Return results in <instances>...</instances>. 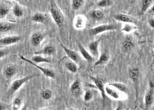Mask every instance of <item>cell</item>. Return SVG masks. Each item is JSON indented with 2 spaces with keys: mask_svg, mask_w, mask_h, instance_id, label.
<instances>
[{
  "mask_svg": "<svg viewBox=\"0 0 154 110\" xmlns=\"http://www.w3.org/2000/svg\"><path fill=\"white\" fill-rule=\"evenodd\" d=\"M137 29V27L136 26H135V25H133V24L125 23V25L122 27V29L120 30H121V31L125 33H129L134 31L135 30H136Z\"/></svg>",
  "mask_w": 154,
  "mask_h": 110,
  "instance_id": "28",
  "label": "cell"
},
{
  "mask_svg": "<svg viewBox=\"0 0 154 110\" xmlns=\"http://www.w3.org/2000/svg\"><path fill=\"white\" fill-rule=\"evenodd\" d=\"M8 53L6 52V51L3 50V49H0V59H2V58L5 57L6 55H7Z\"/></svg>",
  "mask_w": 154,
  "mask_h": 110,
  "instance_id": "37",
  "label": "cell"
},
{
  "mask_svg": "<svg viewBox=\"0 0 154 110\" xmlns=\"http://www.w3.org/2000/svg\"><path fill=\"white\" fill-rule=\"evenodd\" d=\"M90 78L91 79V80L92 81V82L94 84L95 86L96 87L97 89L100 91L101 97H102V99L104 101L106 97V93H105L104 81L102 80V79L97 77H95V76H90Z\"/></svg>",
  "mask_w": 154,
  "mask_h": 110,
  "instance_id": "5",
  "label": "cell"
},
{
  "mask_svg": "<svg viewBox=\"0 0 154 110\" xmlns=\"http://www.w3.org/2000/svg\"><path fill=\"white\" fill-rule=\"evenodd\" d=\"M21 36L19 35H13L5 36L0 39V45H10L17 43L21 41Z\"/></svg>",
  "mask_w": 154,
  "mask_h": 110,
  "instance_id": "13",
  "label": "cell"
},
{
  "mask_svg": "<svg viewBox=\"0 0 154 110\" xmlns=\"http://www.w3.org/2000/svg\"><path fill=\"white\" fill-rule=\"evenodd\" d=\"M20 57V59L21 60H23L25 61V62H28L29 64H30V65H32V66L36 67L37 68L39 69L40 71H41L45 76H47V77L50 78H54L55 77V72L52 70L49 69V68H44V67L40 66L37 65L36 63H34L33 62H32V61L31 60L27 59V58H26L24 56H22V55H21Z\"/></svg>",
  "mask_w": 154,
  "mask_h": 110,
  "instance_id": "4",
  "label": "cell"
},
{
  "mask_svg": "<svg viewBox=\"0 0 154 110\" xmlns=\"http://www.w3.org/2000/svg\"><path fill=\"white\" fill-rule=\"evenodd\" d=\"M115 20L119 22H122L124 23H131L133 25H137V21L135 19V18L131 17V15H129L125 13H117L113 16Z\"/></svg>",
  "mask_w": 154,
  "mask_h": 110,
  "instance_id": "6",
  "label": "cell"
},
{
  "mask_svg": "<svg viewBox=\"0 0 154 110\" xmlns=\"http://www.w3.org/2000/svg\"><path fill=\"white\" fill-rule=\"evenodd\" d=\"M147 12H148V13L150 14V15H153V13H154V6L153 5L151 6V7L149 8V10H147Z\"/></svg>",
  "mask_w": 154,
  "mask_h": 110,
  "instance_id": "38",
  "label": "cell"
},
{
  "mask_svg": "<svg viewBox=\"0 0 154 110\" xmlns=\"http://www.w3.org/2000/svg\"><path fill=\"white\" fill-rule=\"evenodd\" d=\"M14 27V25L10 23L0 22V32L5 33L11 30Z\"/></svg>",
  "mask_w": 154,
  "mask_h": 110,
  "instance_id": "30",
  "label": "cell"
},
{
  "mask_svg": "<svg viewBox=\"0 0 154 110\" xmlns=\"http://www.w3.org/2000/svg\"><path fill=\"white\" fill-rule=\"evenodd\" d=\"M12 11H13V14L14 15V16H15L16 17H21L24 13L23 9L21 8V6L18 4H15L14 6Z\"/></svg>",
  "mask_w": 154,
  "mask_h": 110,
  "instance_id": "29",
  "label": "cell"
},
{
  "mask_svg": "<svg viewBox=\"0 0 154 110\" xmlns=\"http://www.w3.org/2000/svg\"><path fill=\"white\" fill-rule=\"evenodd\" d=\"M70 91L73 96L76 97H79L82 95L83 88L82 82L79 79H76L73 82L70 86Z\"/></svg>",
  "mask_w": 154,
  "mask_h": 110,
  "instance_id": "8",
  "label": "cell"
},
{
  "mask_svg": "<svg viewBox=\"0 0 154 110\" xmlns=\"http://www.w3.org/2000/svg\"><path fill=\"white\" fill-rule=\"evenodd\" d=\"M59 42L61 45V47L63 48V51L65 52V53L66 54L67 57H68L71 60H72L73 62H75L78 64L80 60V56L79 54L78 53H76L75 51L70 49V48L66 47V46H65L62 42H61L60 40H59Z\"/></svg>",
  "mask_w": 154,
  "mask_h": 110,
  "instance_id": "7",
  "label": "cell"
},
{
  "mask_svg": "<svg viewBox=\"0 0 154 110\" xmlns=\"http://www.w3.org/2000/svg\"><path fill=\"white\" fill-rule=\"evenodd\" d=\"M38 76L39 74H33L30 76H25V77H23L20 79H17V80H14L10 85V88H9L8 92L10 94H13L15 93L16 91L19 90L21 88V87L23 85L25 84L26 82H27L30 80H32V79L33 78L37 77V76Z\"/></svg>",
  "mask_w": 154,
  "mask_h": 110,
  "instance_id": "2",
  "label": "cell"
},
{
  "mask_svg": "<svg viewBox=\"0 0 154 110\" xmlns=\"http://www.w3.org/2000/svg\"><path fill=\"white\" fill-rule=\"evenodd\" d=\"M53 96V93L50 90H45L42 93V97L44 100H50Z\"/></svg>",
  "mask_w": 154,
  "mask_h": 110,
  "instance_id": "35",
  "label": "cell"
},
{
  "mask_svg": "<svg viewBox=\"0 0 154 110\" xmlns=\"http://www.w3.org/2000/svg\"><path fill=\"white\" fill-rule=\"evenodd\" d=\"M16 73V68L14 66H8L4 70V75L8 79L11 78Z\"/></svg>",
  "mask_w": 154,
  "mask_h": 110,
  "instance_id": "26",
  "label": "cell"
},
{
  "mask_svg": "<svg viewBox=\"0 0 154 110\" xmlns=\"http://www.w3.org/2000/svg\"><path fill=\"white\" fill-rule=\"evenodd\" d=\"M5 108V106L3 104H2V103H0V109H4Z\"/></svg>",
  "mask_w": 154,
  "mask_h": 110,
  "instance_id": "40",
  "label": "cell"
},
{
  "mask_svg": "<svg viewBox=\"0 0 154 110\" xmlns=\"http://www.w3.org/2000/svg\"><path fill=\"white\" fill-rule=\"evenodd\" d=\"M56 53V49L53 45H47L42 50H39L38 52H35L36 54H42L45 55V56H52Z\"/></svg>",
  "mask_w": 154,
  "mask_h": 110,
  "instance_id": "17",
  "label": "cell"
},
{
  "mask_svg": "<svg viewBox=\"0 0 154 110\" xmlns=\"http://www.w3.org/2000/svg\"><path fill=\"white\" fill-rule=\"evenodd\" d=\"M153 93V88H149L148 90L146 91L144 97V104L146 109H149L153 105L154 100Z\"/></svg>",
  "mask_w": 154,
  "mask_h": 110,
  "instance_id": "12",
  "label": "cell"
},
{
  "mask_svg": "<svg viewBox=\"0 0 154 110\" xmlns=\"http://www.w3.org/2000/svg\"><path fill=\"white\" fill-rule=\"evenodd\" d=\"M108 84L116 88L120 93H123L125 94V95H129L128 88L127 87V85L122 83V82H110Z\"/></svg>",
  "mask_w": 154,
  "mask_h": 110,
  "instance_id": "19",
  "label": "cell"
},
{
  "mask_svg": "<svg viewBox=\"0 0 154 110\" xmlns=\"http://www.w3.org/2000/svg\"><path fill=\"white\" fill-rule=\"evenodd\" d=\"M65 67H66V70L72 74H76L78 72V65L76 62H73V61H67L65 63Z\"/></svg>",
  "mask_w": 154,
  "mask_h": 110,
  "instance_id": "22",
  "label": "cell"
},
{
  "mask_svg": "<svg viewBox=\"0 0 154 110\" xmlns=\"http://www.w3.org/2000/svg\"><path fill=\"white\" fill-rule=\"evenodd\" d=\"M14 1H20V0H14Z\"/></svg>",
  "mask_w": 154,
  "mask_h": 110,
  "instance_id": "41",
  "label": "cell"
},
{
  "mask_svg": "<svg viewBox=\"0 0 154 110\" xmlns=\"http://www.w3.org/2000/svg\"><path fill=\"white\" fill-rule=\"evenodd\" d=\"M118 29V27L113 24H103L96 27H92L89 30V34L90 36H96L101 33H106L107 31H112Z\"/></svg>",
  "mask_w": 154,
  "mask_h": 110,
  "instance_id": "3",
  "label": "cell"
},
{
  "mask_svg": "<svg viewBox=\"0 0 154 110\" xmlns=\"http://www.w3.org/2000/svg\"><path fill=\"white\" fill-rule=\"evenodd\" d=\"M23 104L22 99L20 97H16L13 101L12 103V109H20Z\"/></svg>",
  "mask_w": 154,
  "mask_h": 110,
  "instance_id": "31",
  "label": "cell"
},
{
  "mask_svg": "<svg viewBox=\"0 0 154 110\" xmlns=\"http://www.w3.org/2000/svg\"><path fill=\"white\" fill-rule=\"evenodd\" d=\"M109 59H110V56L108 51H105L100 54V58L98 59V60L96 61V62H95L94 66H99L103 65L108 62Z\"/></svg>",
  "mask_w": 154,
  "mask_h": 110,
  "instance_id": "18",
  "label": "cell"
},
{
  "mask_svg": "<svg viewBox=\"0 0 154 110\" xmlns=\"http://www.w3.org/2000/svg\"><path fill=\"white\" fill-rule=\"evenodd\" d=\"M31 60L36 64L39 63H51V60L48 59L47 57L43 56L42 54H35L34 56H33Z\"/></svg>",
  "mask_w": 154,
  "mask_h": 110,
  "instance_id": "21",
  "label": "cell"
},
{
  "mask_svg": "<svg viewBox=\"0 0 154 110\" xmlns=\"http://www.w3.org/2000/svg\"><path fill=\"white\" fill-rule=\"evenodd\" d=\"M10 11V9L5 5H0V17H5Z\"/></svg>",
  "mask_w": 154,
  "mask_h": 110,
  "instance_id": "33",
  "label": "cell"
},
{
  "mask_svg": "<svg viewBox=\"0 0 154 110\" xmlns=\"http://www.w3.org/2000/svg\"><path fill=\"white\" fill-rule=\"evenodd\" d=\"M45 37V35L43 34L42 33L36 32L33 33L32 36H31V42L33 47H37L41 45L43 41L44 40Z\"/></svg>",
  "mask_w": 154,
  "mask_h": 110,
  "instance_id": "16",
  "label": "cell"
},
{
  "mask_svg": "<svg viewBox=\"0 0 154 110\" xmlns=\"http://www.w3.org/2000/svg\"><path fill=\"white\" fill-rule=\"evenodd\" d=\"M78 46L79 48V51L81 56L84 58V59L85 60L88 62H92L94 61V57L92 56L86 48L83 46L80 42H78Z\"/></svg>",
  "mask_w": 154,
  "mask_h": 110,
  "instance_id": "14",
  "label": "cell"
},
{
  "mask_svg": "<svg viewBox=\"0 0 154 110\" xmlns=\"http://www.w3.org/2000/svg\"><path fill=\"white\" fill-rule=\"evenodd\" d=\"M147 22H148V25L152 29L154 28V19L153 17H149L148 18V20H147Z\"/></svg>",
  "mask_w": 154,
  "mask_h": 110,
  "instance_id": "36",
  "label": "cell"
},
{
  "mask_svg": "<svg viewBox=\"0 0 154 110\" xmlns=\"http://www.w3.org/2000/svg\"><path fill=\"white\" fill-rule=\"evenodd\" d=\"M149 88H153L154 87V85H153V81L152 80H150L149 82Z\"/></svg>",
  "mask_w": 154,
  "mask_h": 110,
  "instance_id": "39",
  "label": "cell"
},
{
  "mask_svg": "<svg viewBox=\"0 0 154 110\" xmlns=\"http://www.w3.org/2000/svg\"><path fill=\"white\" fill-rule=\"evenodd\" d=\"M85 4V0H72V8L73 10L78 11Z\"/></svg>",
  "mask_w": 154,
  "mask_h": 110,
  "instance_id": "27",
  "label": "cell"
},
{
  "mask_svg": "<svg viewBox=\"0 0 154 110\" xmlns=\"http://www.w3.org/2000/svg\"><path fill=\"white\" fill-rule=\"evenodd\" d=\"M134 45L135 44L133 39L131 38L130 36H127L125 41L123 42L122 48L124 51L129 52L134 47Z\"/></svg>",
  "mask_w": 154,
  "mask_h": 110,
  "instance_id": "20",
  "label": "cell"
},
{
  "mask_svg": "<svg viewBox=\"0 0 154 110\" xmlns=\"http://www.w3.org/2000/svg\"><path fill=\"white\" fill-rule=\"evenodd\" d=\"M105 93L106 96H108L111 98L115 100H118L122 98V95L119 91L109 84L105 85Z\"/></svg>",
  "mask_w": 154,
  "mask_h": 110,
  "instance_id": "11",
  "label": "cell"
},
{
  "mask_svg": "<svg viewBox=\"0 0 154 110\" xmlns=\"http://www.w3.org/2000/svg\"><path fill=\"white\" fill-rule=\"evenodd\" d=\"M101 42V39L91 42L88 45V49L90 54L94 58H97L99 56V47Z\"/></svg>",
  "mask_w": 154,
  "mask_h": 110,
  "instance_id": "15",
  "label": "cell"
},
{
  "mask_svg": "<svg viewBox=\"0 0 154 110\" xmlns=\"http://www.w3.org/2000/svg\"><path fill=\"white\" fill-rule=\"evenodd\" d=\"M32 20L35 23H44L47 20V17H46V15L44 13L38 12V13H35L33 15L32 17Z\"/></svg>",
  "mask_w": 154,
  "mask_h": 110,
  "instance_id": "24",
  "label": "cell"
},
{
  "mask_svg": "<svg viewBox=\"0 0 154 110\" xmlns=\"http://www.w3.org/2000/svg\"><path fill=\"white\" fill-rule=\"evenodd\" d=\"M153 0H141V15L146 13L149 10V8L152 5Z\"/></svg>",
  "mask_w": 154,
  "mask_h": 110,
  "instance_id": "25",
  "label": "cell"
},
{
  "mask_svg": "<svg viewBox=\"0 0 154 110\" xmlns=\"http://www.w3.org/2000/svg\"><path fill=\"white\" fill-rule=\"evenodd\" d=\"M140 76V71L138 68H132L129 70V77L130 80L133 82V83L135 85V89H136V92L137 94V88L139 85V80Z\"/></svg>",
  "mask_w": 154,
  "mask_h": 110,
  "instance_id": "9",
  "label": "cell"
},
{
  "mask_svg": "<svg viewBox=\"0 0 154 110\" xmlns=\"http://www.w3.org/2000/svg\"><path fill=\"white\" fill-rule=\"evenodd\" d=\"M93 97H94L93 91L90 90H86L84 95V100L86 102H88L93 99Z\"/></svg>",
  "mask_w": 154,
  "mask_h": 110,
  "instance_id": "34",
  "label": "cell"
},
{
  "mask_svg": "<svg viewBox=\"0 0 154 110\" xmlns=\"http://www.w3.org/2000/svg\"><path fill=\"white\" fill-rule=\"evenodd\" d=\"M90 17L91 19L94 21H100L104 17V13L100 10H94L90 13Z\"/></svg>",
  "mask_w": 154,
  "mask_h": 110,
  "instance_id": "23",
  "label": "cell"
},
{
  "mask_svg": "<svg viewBox=\"0 0 154 110\" xmlns=\"http://www.w3.org/2000/svg\"><path fill=\"white\" fill-rule=\"evenodd\" d=\"M113 5L112 0H100L97 3V6L100 8L110 7Z\"/></svg>",
  "mask_w": 154,
  "mask_h": 110,
  "instance_id": "32",
  "label": "cell"
},
{
  "mask_svg": "<svg viewBox=\"0 0 154 110\" xmlns=\"http://www.w3.org/2000/svg\"><path fill=\"white\" fill-rule=\"evenodd\" d=\"M87 23V18L84 15H78L73 19V27L77 30L84 29Z\"/></svg>",
  "mask_w": 154,
  "mask_h": 110,
  "instance_id": "10",
  "label": "cell"
},
{
  "mask_svg": "<svg viewBox=\"0 0 154 110\" xmlns=\"http://www.w3.org/2000/svg\"><path fill=\"white\" fill-rule=\"evenodd\" d=\"M50 11L52 19L54 21L55 25L59 27L60 29H63L65 25V22H66V19H65V16L62 11L60 10V8L58 7L55 3L53 2L50 5Z\"/></svg>",
  "mask_w": 154,
  "mask_h": 110,
  "instance_id": "1",
  "label": "cell"
}]
</instances>
